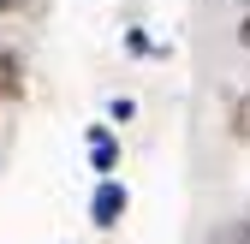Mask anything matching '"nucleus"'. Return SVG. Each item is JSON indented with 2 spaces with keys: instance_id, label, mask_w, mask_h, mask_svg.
<instances>
[{
  "instance_id": "1a4fd4ad",
  "label": "nucleus",
  "mask_w": 250,
  "mask_h": 244,
  "mask_svg": "<svg viewBox=\"0 0 250 244\" xmlns=\"http://www.w3.org/2000/svg\"><path fill=\"white\" fill-rule=\"evenodd\" d=\"M0 12H18V0H0Z\"/></svg>"
},
{
  "instance_id": "f257e3e1",
  "label": "nucleus",
  "mask_w": 250,
  "mask_h": 244,
  "mask_svg": "<svg viewBox=\"0 0 250 244\" xmlns=\"http://www.w3.org/2000/svg\"><path fill=\"white\" fill-rule=\"evenodd\" d=\"M125 208H131V191H125L119 179H96V185H89V221L102 232H113L125 221Z\"/></svg>"
},
{
  "instance_id": "39448f33",
  "label": "nucleus",
  "mask_w": 250,
  "mask_h": 244,
  "mask_svg": "<svg viewBox=\"0 0 250 244\" xmlns=\"http://www.w3.org/2000/svg\"><path fill=\"white\" fill-rule=\"evenodd\" d=\"M232 137H244V143H250V96H238V102H232Z\"/></svg>"
},
{
  "instance_id": "20e7f679",
  "label": "nucleus",
  "mask_w": 250,
  "mask_h": 244,
  "mask_svg": "<svg viewBox=\"0 0 250 244\" xmlns=\"http://www.w3.org/2000/svg\"><path fill=\"white\" fill-rule=\"evenodd\" d=\"M125 54H137V60H143V54H149V60H161L167 48H161V42H149L143 30H125Z\"/></svg>"
},
{
  "instance_id": "423d86ee",
  "label": "nucleus",
  "mask_w": 250,
  "mask_h": 244,
  "mask_svg": "<svg viewBox=\"0 0 250 244\" xmlns=\"http://www.w3.org/2000/svg\"><path fill=\"white\" fill-rule=\"evenodd\" d=\"M208 244H250V221H232V226H221Z\"/></svg>"
},
{
  "instance_id": "6e6552de",
  "label": "nucleus",
  "mask_w": 250,
  "mask_h": 244,
  "mask_svg": "<svg viewBox=\"0 0 250 244\" xmlns=\"http://www.w3.org/2000/svg\"><path fill=\"white\" fill-rule=\"evenodd\" d=\"M238 42H244V48H250V6H244V12H238Z\"/></svg>"
},
{
  "instance_id": "7ed1b4c3",
  "label": "nucleus",
  "mask_w": 250,
  "mask_h": 244,
  "mask_svg": "<svg viewBox=\"0 0 250 244\" xmlns=\"http://www.w3.org/2000/svg\"><path fill=\"white\" fill-rule=\"evenodd\" d=\"M18 89H24V66H18L12 48H0V102H12Z\"/></svg>"
},
{
  "instance_id": "0eeeda50",
  "label": "nucleus",
  "mask_w": 250,
  "mask_h": 244,
  "mask_svg": "<svg viewBox=\"0 0 250 244\" xmlns=\"http://www.w3.org/2000/svg\"><path fill=\"white\" fill-rule=\"evenodd\" d=\"M131 113H137L131 96H113V102H107V119H131Z\"/></svg>"
},
{
  "instance_id": "f03ea898",
  "label": "nucleus",
  "mask_w": 250,
  "mask_h": 244,
  "mask_svg": "<svg viewBox=\"0 0 250 244\" xmlns=\"http://www.w3.org/2000/svg\"><path fill=\"white\" fill-rule=\"evenodd\" d=\"M83 155H89V167H96V179H113L119 173V137H113V125H89L83 131Z\"/></svg>"
}]
</instances>
